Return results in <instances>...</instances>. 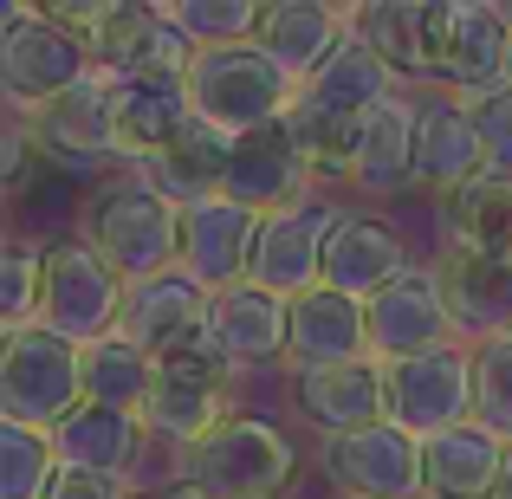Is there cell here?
Here are the masks:
<instances>
[{"instance_id":"6da1fadb","label":"cell","mask_w":512,"mask_h":499,"mask_svg":"<svg viewBox=\"0 0 512 499\" xmlns=\"http://www.w3.org/2000/svg\"><path fill=\"white\" fill-rule=\"evenodd\" d=\"M78 240L91 253H104L130 286L182 273V208L163 188H150L143 169H117L91 188L85 208H78Z\"/></svg>"},{"instance_id":"7a4b0ae2","label":"cell","mask_w":512,"mask_h":499,"mask_svg":"<svg viewBox=\"0 0 512 499\" xmlns=\"http://www.w3.org/2000/svg\"><path fill=\"white\" fill-rule=\"evenodd\" d=\"M299 480V448L266 415H227L208 441L175 454V487L201 499H286Z\"/></svg>"},{"instance_id":"3957f363","label":"cell","mask_w":512,"mask_h":499,"mask_svg":"<svg viewBox=\"0 0 512 499\" xmlns=\"http://www.w3.org/2000/svg\"><path fill=\"white\" fill-rule=\"evenodd\" d=\"M188 104L221 137H253L266 124H286L299 104V78L279 72L260 46H208L188 65Z\"/></svg>"},{"instance_id":"277c9868","label":"cell","mask_w":512,"mask_h":499,"mask_svg":"<svg viewBox=\"0 0 512 499\" xmlns=\"http://www.w3.org/2000/svg\"><path fill=\"white\" fill-rule=\"evenodd\" d=\"M124 312H130V279L104 253H91L78 234L52 240L46 247V286H39V325L59 331L65 344L91 350V344L124 331Z\"/></svg>"},{"instance_id":"5b68a950","label":"cell","mask_w":512,"mask_h":499,"mask_svg":"<svg viewBox=\"0 0 512 499\" xmlns=\"http://www.w3.org/2000/svg\"><path fill=\"white\" fill-rule=\"evenodd\" d=\"M91 72H98L91 46L78 33H65L46 7H7L0 13V91H7L13 117L46 111L52 98L85 85Z\"/></svg>"},{"instance_id":"8992f818","label":"cell","mask_w":512,"mask_h":499,"mask_svg":"<svg viewBox=\"0 0 512 499\" xmlns=\"http://www.w3.org/2000/svg\"><path fill=\"white\" fill-rule=\"evenodd\" d=\"M234 376L240 370L221 357L214 331L195 337V344H182V350H169V357L156 363V389H150V402H143V428L175 441V454L208 441L227 415H240L234 409Z\"/></svg>"},{"instance_id":"52a82bcc","label":"cell","mask_w":512,"mask_h":499,"mask_svg":"<svg viewBox=\"0 0 512 499\" xmlns=\"http://www.w3.org/2000/svg\"><path fill=\"white\" fill-rule=\"evenodd\" d=\"M85 402V350L65 344L59 331H7L0 337V422L59 428Z\"/></svg>"},{"instance_id":"ba28073f","label":"cell","mask_w":512,"mask_h":499,"mask_svg":"<svg viewBox=\"0 0 512 499\" xmlns=\"http://www.w3.org/2000/svg\"><path fill=\"white\" fill-rule=\"evenodd\" d=\"M383 389H389V422L409 428L415 441L467 428L474 422V350L441 344V350H422V357L383 363Z\"/></svg>"},{"instance_id":"9c48e42d","label":"cell","mask_w":512,"mask_h":499,"mask_svg":"<svg viewBox=\"0 0 512 499\" xmlns=\"http://www.w3.org/2000/svg\"><path fill=\"white\" fill-rule=\"evenodd\" d=\"M91 65H98L111 85H130V78H188L195 39L175 26L169 7H150V0H111L104 26L91 33Z\"/></svg>"},{"instance_id":"30bf717a","label":"cell","mask_w":512,"mask_h":499,"mask_svg":"<svg viewBox=\"0 0 512 499\" xmlns=\"http://www.w3.org/2000/svg\"><path fill=\"white\" fill-rule=\"evenodd\" d=\"M318 467L338 499H428L422 487V441L396 422H376L363 435H338L318 448Z\"/></svg>"},{"instance_id":"8fae6325","label":"cell","mask_w":512,"mask_h":499,"mask_svg":"<svg viewBox=\"0 0 512 499\" xmlns=\"http://www.w3.org/2000/svg\"><path fill=\"white\" fill-rule=\"evenodd\" d=\"M312 182H318V169L305 163L292 124H266V130H253V137H234L221 195L240 201V208H253L260 221H279V214L312 201Z\"/></svg>"},{"instance_id":"7c38bea8","label":"cell","mask_w":512,"mask_h":499,"mask_svg":"<svg viewBox=\"0 0 512 499\" xmlns=\"http://www.w3.org/2000/svg\"><path fill=\"white\" fill-rule=\"evenodd\" d=\"M344 208L325 195H312L305 208L279 214V221L260 227V247H253V286H266L273 299L299 305L305 292L325 286V253H331V234H338Z\"/></svg>"},{"instance_id":"4fadbf2b","label":"cell","mask_w":512,"mask_h":499,"mask_svg":"<svg viewBox=\"0 0 512 499\" xmlns=\"http://www.w3.org/2000/svg\"><path fill=\"white\" fill-rule=\"evenodd\" d=\"M480 175H500V169H493V150L480 137L467 98H454V91L415 98V182L448 201L454 188L480 182Z\"/></svg>"},{"instance_id":"5bb4252c","label":"cell","mask_w":512,"mask_h":499,"mask_svg":"<svg viewBox=\"0 0 512 499\" xmlns=\"http://www.w3.org/2000/svg\"><path fill=\"white\" fill-rule=\"evenodd\" d=\"M260 214L240 208V201L214 195V201H195L182 208V273L195 279L201 292H234L253 279V247H260Z\"/></svg>"},{"instance_id":"9a60e30c","label":"cell","mask_w":512,"mask_h":499,"mask_svg":"<svg viewBox=\"0 0 512 499\" xmlns=\"http://www.w3.org/2000/svg\"><path fill=\"white\" fill-rule=\"evenodd\" d=\"M26 130L39 137L46 163H59V169L124 163V156H117V104H111V78L104 72H91L85 85H72L65 98H52L46 111H33Z\"/></svg>"},{"instance_id":"2e32d148","label":"cell","mask_w":512,"mask_h":499,"mask_svg":"<svg viewBox=\"0 0 512 499\" xmlns=\"http://www.w3.org/2000/svg\"><path fill=\"white\" fill-rule=\"evenodd\" d=\"M370 350L376 363H402L422 357V350L454 344V318H448V292H441L435 266H409L389 292H376L370 305Z\"/></svg>"},{"instance_id":"e0dca14e","label":"cell","mask_w":512,"mask_h":499,"mask_svg":"<svg viewBox=\"0 0 512 499\" xmlns=\"http://www.w3.org/2000/svg\"><path fill=\"white\" fill-rule=\"evenodd\" d=\"M512 85V20L493 0H448V39H441V91L487 98Z\"/></svg>"},{"instance_id":"ac0fdd59","label":"cell","mask_w":512,"mask_h":499,"mask_svg":"<svg viewBox=\"0 0 512 499\" xmlns=\"http://www.w3.org/2000/svg\"><path fill=\"white\" fill-rule=\"evenodd\" d=\"M357 39L396 72V85H441V39H448V0H376L357 7Z\"/></svg>"},{"instance_id":"d6986e66","label":"cell","mask_w":512,"mask_h":499,"mask_svg":"<svg viewBox=\"0 0 512 499\" xmlns=\"http://www.w3.org/2000/svg\"><path fill=\"white\" fill-rule=\"evenodd\" d=\"M435 273H441V292H448L454 344L480 350V344H500V337H512V260L441 247Z\"/></svg>"},{"instance_id":"ffe728a7","label":"cell","mask_w":512,"mask_h":499,"mask_svg":"<svg viewBox=\"0 0 512 499\" xmlns=\"http://www.w3.org/2000/svg\"><path fill=\"white\" fill-rule=\"evenodd\" d=\"M409 240L383 221V214H363V208H344L338 234H331V253H325V286L344 292V299L370 305L376 292H389L402 273H409Z\"/></svg>"},{"instance_id":"44dd1931","label":"cell","mask_w":512,"mask_h":499,"mask_svg":"<svg viewBox=\"0 0 512 499\" xmlns=\"http://www.w3.org/2000/svg\"><path fill=\"white\" fill-rule=\"evenodd\" d=\"M292 409H299L325 441L363 435V428L389 422L383 363H338V370H305V376H292Z\"/></svg>"},{"instance_id":"7402d4cb","label":"cell","mask_w":512,"mask_h":499,"mask_svg":"<svg viewBox=\"0 0 512 499\" xmlns=\"http://www.w3.org/2000/svg\"><path fill=\"white\" fill-rule=\"evenodd\" d=\"M214 331V292H201L188 273H163L130 286V312H124V337L143 350V357L163 363L169 350L195 344V337Z\"/></svg>"},{"instance_id":"603a6c76","label":"cell","mask_w":512,"mask_h":499,"mask_svg":"<svg viewBox=\"0 0 512 499\" xmlns=\"http://www.w3.org/2000/svg\"><path fill=\"white\" fill-rule=\"evenodd\" d=\"M350 33H357V13H344V7H325V0H266L253 46H260L279 72H292L305 85Z\"/></svg>"},{"instance_id":"cb8c5ba5","label":"cell","mask_w":512,"mask_h":499,"mask_svg":"<svg viewBox=\"0 0 512 499\" xmlns=\"http://www.w3.org/2000/svg\"><path fill=\"white\" fill-rule=\"evenodd\" d=\"M338 363H376L370 350V312L344 292L318 286L292 305V376L338 370Z\"/></svg>"},{"instance_id":"d4e9b609","label":"cell","mask_w":512,"mask_h":499,"mask_svg":"<svg viewBox=\"0 0 512 499\" xmlns=\"http://www.w3.org/2000/svg\"><path fill=\"white\" fill-rule=\"evenodd\" d=\"M117 104V156L124 169H143L195 124V104H188V78H130L111 85Z\"/></svg>"},{"instance_id":"484cf974","label":"cell","mask_w":512,"mask_h":499,"mask_svg":"<svg viewBox=\"0 0 512 499\" xmlns=\"http://www.w3.org/2000/svg\"><path fill=\"white\" fill-rule=\"evenodd\" d=\"M143 415L104 409V402H78L59 428H52V448H59L65 474H104V480H130V467L143 461Z\"/></svg>"},{"instance_id":"4316f807","label":"cell","mask_w":512,"mask_h":499,"mask_svg":"<svg viewBox=\"0 0 512 499\" xmlns=\"http://www.w3.org/2000/svg\"><path fill=\"white\" fill-rule=\"evenodd\" d=\"M214 344L234 370H266V363L292 357V305L273 299L266 286H234L214 299Z\"/></svg>"},{"instance_id":"83f0119b","label":"cell","mask_w":512,"mask_h":499,"mask_svg":"<svg viewBox=\"0 0 512 499\" xmlns=\"http://www.w3.org/2000/svg\"><path fill=\"white\" fill-rule=\"evenodd\" d=\"M506 474V441L493 428L467 422L448 435L422 441V487L428 499H493Z\"/></svg>"},{"instance_id":"f1b7e54d","label":"cell","mask_w":512,"mask_h":499,"mask_svg":"<svg viewBox=\"0 0 512 499\" xmlns=\"http://www.w3.org/2000/svg\"><path fill=\"white\" fill-rule=\"evenodd\" d=\"M415 182V98H389L383 111L363 124L357 156H350V188L363 195H396Z\"/></svg>"},{"instance_id":"f546056e","label":"cell","mask_w":512,"mask_h":499,"mask_svg":"<svg viewBox=\"0 0 512 499\" xmlns=\"http://www.w3.org/2000/svg\"><path fill=\"white\" fill-rule=\"evenodd\" d=\"M441 247L512 260V175H480L441 201Z\"/></svg>"},{"instance_id":"4dcf8cb0","label":"cell","mask_w":512,"mask_h":499,"mask_svg":"<svg viewBox=\"0 0 512 499\" xmlns=\"http://www.w3.org/2000/svg\"><path fill=\"white\" fill-rule=\"evenodd\" d=\"M227 156H234V137H221V130H208L195 117V124H188L182 137L156 156V163H143V175H150V188H163L175 208H195V201H214V195H221Z\"/></svg>"},{"instance_id":"1f68e13d","label":"cell","mask_w":512,"mask_h":499,"mask_svg":"<svg viewBox=\"0 0 512 499\" xmlns=\"http://www.w3.org/2000/svg\"><path fill=\"white\" fill-rule=\"evenodd\" d=\"M150 389H156V357H143V350L130 344L124 331L85 350V402H104V409L143 415Z\"/></svg>"},{"instance_id":"d6a6232c","label":"cell","mask_w":512,"mask_h":499,"mask_svg":"<svg viewBox=\"0 0 512 499\" xmlns=\"http://www.w3.org/2000/svg\"><path fill=\"white\" fill-rule=\"evenodd\" d=\"M59 448L46 428L0 422V499H46L59 487Z\"/></svg>"},{"instance_id":"836d02e7","label":"cell","mask_w":512,"mask_h":499,"mask_svg":"<svg viewBox=\"0 0 512 499\" xmlns=\"http://www.w3.org/2000/svg\"><path fill=\"white\" fill-rule=\"evenodd\" d=\"M175 26L195 39V52L208 46H247L260 33V7L253 0H175Z\"/></svg>"},{"instance_id":"e575fe53","label":"cell","mask_w":512,"mask_h":499,"mask_svg":"<svg viewBox=\"0 0 512 499\" xmlns=\"http://www.w3.org/2000/svg\"><path fill=\"white\" fill-rule=\"evenodd\" d=\"M39 286H46V247L7 240V253H0V325L7 331L39 325Z\"/></svg>"},{"instance_id":"d590c367","label":"cell","mask_w":512,"mask_h":499,"mask_svg":"<svg viewBox=\"0 0 512 499\" xmlns=\"http://www.w3.org/2000/svg\"><path fill=\"white\" fill-rule=\"evenodd\" d=\"M474 422L512 448V337L474 350Z\"/></svg>"},{"instance_id":"8d00e7d4","label":"cell","mask_w":512,"mask_h":499,"mask_svg":"<svg viewBox=\"0 0 512 499\" xmlns=\"http://www.w3.org/2000/svg\"><path fill=\"white\" fill-rule=\"evenodd\" d=\"M467 111H474L480 137H487V150H493V169L512 175V85L487 91V98H467Z\"/></svg>"},{"instance_id":"74e56055","label":"cell","mask_w":512,"mask_h":499,"mask_svg":"<svg viewBox=\"0 0 512 499\" xmlns=\"http://www.w3.org/2000/svg\"><path fill=\"white\" fill-rule=\"evenodd\" d=\"M39 137L26 130V117H7V137H0V169H7V195H26L33 182V163H39Z\"/></svg>"},{"instance_id":"f35d334b","label":"cell","mask_w":512,"mask_h":499,"mask_svg":"<svg viewBox=\"0 0 512 499\" xmlns=\"http://www.w3.org/2000/svg\"><path fill=\"white\" fill-rule=\"evenodd\" d=\"M46 499H137L124 480H104V474H59V487Z\"/></svg>"},{"instance_id":"ab89813d","label":"cell","mask_w":512,"mask_h":499,"mask_svg":"<svg viewBox=\"0 0 512 499\" xmlns=\"http://www.w3.org/2000/svg\"><path fill=\"white\" fill-rule=\"evenodd\" d=\"M137 499H201V493H188V487H163V493H137Z\"/></svg>"},{"instance_id":"60d3db41","label":"cell","mask_w":512,"mask_h":499,"mask_svg":"<svg viewBox=\"0 0 512 499\" xmlns=\"http://www.w3.org/2000/svg\"><path fill=\"white\" fill-rule=\"evenodd\" d=\"M493 499H512V448H506V474H500V493Z\"/></svg>"}]
</instances>
